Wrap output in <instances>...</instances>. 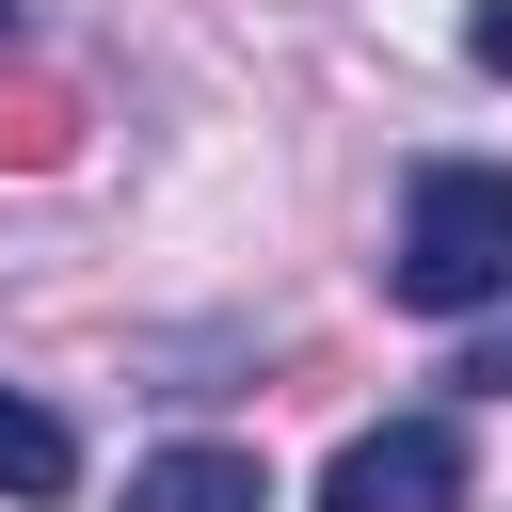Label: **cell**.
<instances>
[{"label": "cell", "instance_id": "8992f818", "mask_svg": "<svg viewBox=\"0 0 512 512\" xmlns=\"http://www.w3.org/2000/svg\"><path fill=\"white\" fill-rule=\"evenodd\" d=\"M464 48H480V64L512 80V0H480V16H464Z\"/></svg>", "mask_w": 512, "mask_h": 512}, {"label": "cell", "instance_id": "52a82bcc", "mask_svg": "<svg viewBox=\"0 0 512 512\" xmlns=\"http://www.w3.org/2000/svg\"><path fill=\"white\" fill-rule=\"evenodd\" d=\"M448 384H512V336H496V352H464V368H448Z\"/></svg>", "mask_w": 512, "mask_h": 512}, {"label": "cell", "instance_id": "6da1fadb", "mask_svg": "<svg viewBox=\"0 0 512 512\" xmlns=\"http://www.w3.org/2000/svg\"><path fill=\"white\" fill-rule=\"evenodd\" d=\"M384 288L416 320H464V304H512V160H432L400 192V240H384Z\"/></svg>", "mask_w": 512, "mask_h": 512}, {"label": "cell", "instance_id": "5b68a950", "mask_svg": "<svg viewBox=\"0 0 512 512\" xmlns=\"http://www.w3.org/2000/svg\"><path fill=\"white\" fill-rule=\"evenodd\" d=\"M0 160H16V176L80 160V96H64V80H0Z\"/></svg>", "mask_w": 512, "mask_h": 512}, {"label": "cell", "instance_id": "ba28073f", "mask_svg": "<svg viewBox=\"0 0 512 512\" xmlns=\"http://www.w3.org/2000/svg\"><path fill=\"white\" fill-rule=\"evenodd\" d=\"M0 48H16V16H0Z\"/></svg>", "mask_w": 512, "mask_h": 512}, {"label": "cell", "instance_id": "277c9868", "mask_svg": "<svg viewBox=\"0 0 512 512\" xmlns=\"http://www.w3.org/2000/svg\"><path fill=\"white\" fill-rule=\"evenodd\" d=\"M64 480H80V432H64L48 400L0 384V496H64Z\"/></svg>", "mask_w": 512, "mask_h": 512}, {"label": "cell", "instance_id": "7a4b0ae2", "mask_svg": "<svg viewBox=\"0 0 512 512\" xmlns=\"http://www.w3.org/2000/svg\"><path fill=\"white\" fill-rule=\"evenodd\" d=\"M320 512H464V432L448 416H384L320 464Z\"/></svg>", "mask_w": 512, "mask_h": 512}, {"label": "cell", "instance_id": "3957f363", "mask_svg": "<svg viewBox=\"0 0 512 512\" xmlns=\"http://www.w3.org/2000/svg\"><path fill=\"white\" fill-rule=\"evenodd\" d=\"M128 512H272V464L256 448H160V464H128Z\"/></svg>", "mask_w": 512, "mask_h": 512}]
</instances>
